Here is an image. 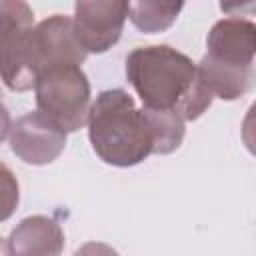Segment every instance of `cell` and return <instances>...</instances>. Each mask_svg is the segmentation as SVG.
Listing matches in <instances>:
<instances>
[{
    "label": "cell",
    "instance_id": "cell-1",
    "mask_svg": "<svg viewBox=\"0 0 256 256\" xmlns=\"http://www.w3.org/2000/svg\"><path fill=\"white\" fill-rule=\"evenodd\" d=\"M126 76L144 108L176 112L184 122L200 118L212 104L196 64L164 44L132 50L126 58Z\"/></svg>",
    "mask_w": 256,
    "mask_h": 256
},
{
    "label": "cell",
    "instance_id": "cell-7",
    "mask_svg": "<svg viewBox=\"0 0 256 256\" xmlns=\"http://www.w3.org/2000/svg\"><path fill=\"white\" fill-rule=\"evenodd\" d=\"M208 52L206 60L230 70H254V52H256V26L244 18H224L218 20L206 38Z\"/></svg>",
    "mask_w": 256,
    "mask_h": 256
},
{
    "label": "cell",
    "instance_id": "cell-3",
    "mask_svg": "<svg viewBox=\"0 0 256 256\" xmlns=\"http://www.w3.org/2000/svg\"><path fill=\"white\" fill-rule=\"evenodd\" d=\"M38 112L64 132L80 130L88 120L90 82L76 64H58L38 74L34 82Z\"/></svg>",
    "mask_w": 256,
    "mask_h": 256
},
{
    "label": "cell",
    "instance_id": "cell-11",
    "mask_svg": "<svg viewBox=\"0 0 256 256\" xmlns=\"http://www.w3.org/2000/svg\"><path fill=\"white\" fill-rule=\"evenodd\" d=\"M18 200H20L18 180L14 172L4 162H0V222L8 220L16 212Z\"/></svg>",
    "mask_w": 256,
    "mask_h": 256
},
{
    "label": "cell",
    "instance_id": "cell-9",
    "mask_svg": "<svg viewBox=\"0 0 256 256\" xmlns=\"http://www.w3.org/2000/svg\"><path fill=\"white\" fill-rule=\"evenodd\" d=\"M10 256H60L64 250V232L54 218L28 216L10 232Z\"/></svg>",
    "mask_w": 256,
    "mask_h": 256
},
{
    "label": "cell",
    "instance_id": "cell-10",
    "mask_svg": "<svg viewBox=\"0 0 256 256\" xmlns=\"http://www.w3.org/2000/svg\"><path fill=\"white\" fill-rule=\"evenodd\" d=\"M182 8H184L182 2H152V0L128 2V18L140 32L156 34L168 30L176 22Z\"/></svg>",
    "mask_w": 256,
    "mask_h": 256
},
{
    "label": "cell",
    "instance_id": "cell-12",
    "mask_svg": "<svg viewBox=\"0 0 256 256\" xmlns=\"http://www.w3.org/2000/svg\"><path fill=\"white\" fill-rule=\"evenodd\" d=\"M74 256H120V254L104 242H86L74 252Z\"/></svg>",
    "mask_w": 256,
    "mask_h": 256
},
{
    "label": "cell",
    "instance_id": "cell-14",
    "mask_svg": "<svg viewBox=\"0 0 256 256\" xmlns=\"http://www.w3.org/2000/svg\"><path fill=\"white\" fill-rule=\"evenodd\" d=\"M0 256H10V248L4 238H0Z\"/></svg>",
    "mask_w": 256,
    "mask_h": 256
},
{
    "label": "cell",
    "instance_id": "cell-13",
    "mask_svg": "<svg viewBox=\"0 0 256 256\" xmlns=\"http://www.w3.org/2000/svg\"><path fill=\"white\" fill-rule=\"evenodd\" d=\"M12 130V120H10V112L6 110V106L0 102V142L10 134Z\"/></svg>",
    "mask_w": 256,
    "mask_h": 256
},
{
    "label": "cell",
    "instance_id": "cell-4",
    "mask_svg": "<svg viewBox=\"0 0 256 256\" xmlns=\"http://www.w3.org/2000/svg\"><path fill=\"white\" fill-rule=\"evenodd\" d=\"M34 12L22 0H0V78L14 92L34 88L28 68V38Z\"/></svg>",
    "mask_w": 256,
    "mask_h": 256
},
{
    "label": "cell",
    "instance_id": "cell-8",
    "mask_svg": "<svg viewBox=\"0 0 256 256\" xmlns=\"http://www.w3.org/2000/svg\"><path fill=\"white\" fill-rule=\"evenodd\" d=\"M64 146L66 132L40 112H30L12 124L10 148L26 164H50L64 152Z\"/></svg>",
    "mask_w": 256,
    "mask_h": 256
},
{
    "label": "cell",
    "instance_id": "cell-2",
    "mask_svg": "<svg viewBox=\"0 0 256 256\" xmlns=\"http://www.w3.org/2000/svg\"><path fill=\"white\" fill-rule=\"evenodd\" d=\"M86 124L92 150L106 164L128 168L154 154L150 118L122 88L100 92L90 104Z\"/></svg>",
    "mask_w": 256,
    "mask_h": 256
},
{
    "label": "cell",
    "instance_id": "cell-5",
    "mask_svg": "<svg viewBox=\"0 0 256 256\" xmlns=\"http://www.w3.org/2000/svg\"><path fill=\"white\" fill-rule=\"evenodd\" d=\"M126 18L128 2L80 0L74 4L72 30L86 54H102L120 40Z\"/></svg>",
    "mask_w": 256,
    "mask_h": 256
},
{
    "label": "cell",
    "instance_id": "cell-6",
    "mask_svg": "<svg viewBox=\"0 0 256 256\" xmlns=\"http://www.w3.org/2000/svg\"><path fill=\"white\" fill-rule=\"evenodd\" d=\"M86 52L78 44L72 18L54 14L40 24H36L28 38V68L38 78L40 72L58 66V64H76L80 66L86 60Z\"/></svg>",
    "mask_w": 256,
    "mask_h": 256
}]
</instances>
